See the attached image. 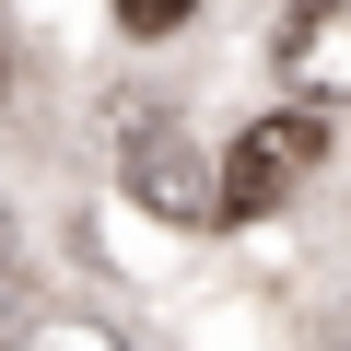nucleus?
Listing matches in <instances>:
<instances>
[{"label":"nucleus","instance_id":"7ed1b4c3","mask_svg":"<svg viewBox=\"0 0 351 351\" xmlns=\"http://www.w3.org/2000/svg\"><path fill=\"white\" fill-rule=\"evenodd\" d=\"M129 188H141V199H152L164 223H199V211H211V176H199L188 152H176V141H164L152 117L129 129Z\"/></svg>","mask_w":351,"mask_h":351},{"label":"nucleus","instance_id":"423d86ee","mask_svg":"<svg viewBox=\"0 0 351 351\" xmlns=\"http://www.w3.org/2000/svg\"><path fill=\"white\" fill-rule=\"evenodd\" d=\"M0 269H12V211H0Z\"/></svg>","mask_w":351,"mask_h":351},{"label":"nucleus","instance_id":"20e7f679","mask_svg":"<svg viewBox=\"0 0 351 351\" xmlns=\"http://www.w3.org/2000/svg\"><path fill=\"white\" fill-rule=\"evenodd\" d=\"M12 351H129V339H106L94 316H36V328H12Z\"/></svg>","mask_w":351,"mask_h":351},{"label":"nucleus","instance_id":"39448f33","mask_svg":"<svg viewBox=\"0 0 351 351\" xmlns=\"http://www.w3.org/2000/svg\"><path fill=\"white\" fill-rule=\"evenodd\" d=\"M188 12H199V0H117V24H129V36H176Z\"/></svg>","mask_w":351,"mask_h":351},{"label":"nucleus","instance_id":"f257e3e1","mask_svg":"<svg viewBox=\"0 0 351 351\" xmlns=\"http://www.w3.org/2000/svg\"><path fill=\"white\" fill-rule=\"evenodd\" d=\"M316 152H328V129L293 106V117H258L234 152H223V188H211V211H234V223H258V211H281L304 176H316Z\"/></svg>","mask_w":351,"mask_h":351},{"label":"nucleus","instance_id":"f03ea898","mask_svg":"<svg viewBox=\"0 0 351 351\" xmlns=\"http://www.w3.org/2000/svg\"><path fill=\"white\" fill-rule=\"evenodd\" d=\"M281 71H293V94H316V106L351 94V0H304V12L281 24Z\"/></svg>","mask_w":351,"mask_h":351}]
</instances>
